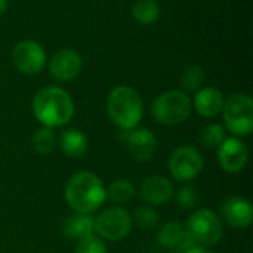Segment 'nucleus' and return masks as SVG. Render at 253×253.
<instances>
[{
  "label": "nucleus",
  "mask_w": 253,
  "mask_h": 253,
  "mask_svg": "<svg viewBox=\"0 0 253 253\" xmlns=\"http://www.w3.org/2000/svg\"><path fill=\"white\" fill-rule=\"evenodd\" d=\"M64 196L73 212L83 215L96 212L107 200L102 179L89 170L74 173L65 184Z\"/></svg>",
  "instance_id": "f257e3e1"
},
{
  "label": "nucleus",
  "mask_w": 253,
  "mask_h": 253,
  "mask_svg": "<svg viewBox=\"0 0 253 253\" xmlns=\"http://www.w3.org/2000/svg\"><path fill=\"white\" fill-rule=\"evenodd\" d=\"M33 113L44 127L55 129L67 125L74 114V102L67 90L58 86H44L34 95Z\"/></svg>",
  "instance_id": "f03ea898"
},
{
  "label": "nucleus",
  "mask_w": 253,
  "mask_h": 253,
  "mask_svg": "<svg viewBox=\"0 0 253 253\" xmlns=\"http://www.w3.org/2000/svg\"><path fill=\"white\" fill-rule=\"evenodd\" d=\"M107 114L122 130L138 127L144 117V101L132 86H116L107 98Z\"/></svg>",
  "instance_id": "7ed1b4c3"
},
{
  "label": "nucleus",
  "mask_w": 253,
  "mask_h": 253,
  "mask_svg": "<svg viewBox=\"0 0 253 253\" xmlns=\"http://www.w3.org/2000/svg\"><path fill=\"white\" fill-rule=\"evenodd\" d=\"M193 110V101L184 90L173 89L160 93L151 104L154 120L163 126H178L184 123Z\"/></svg>",
  "instance_id": "20e7f679"
},
{
  "label": "nucleus",
  "mask_w": 253,
  "mask_h": 253,
  "mask_svg": "<svg viewBox=\"0 0 253 253\" xmlns=\"http://www.w3.org/2000/svg\"><path fill=\"white\" fill-rule=\"evenodd\" d=\"M222 117L225 127L239 136H248L253 130V99L248 93H233L224 101Z\"/></svg>",
  "instance_id": "39448f33"
},
{
  "label": "nucleus",
  "mask_w": 253,
  "mask_h": 253,
  "mask_svg": "<svg viewBox=\"0 0 253 253\" xmlns=\"http://www.w3.org/2000/svg\"><path fill=\"white\" fill-rule=\"evenodd\" d=\"M132 215L122 206H113L102 211L95 218V234L102 240L120 242L132 231Z\"/></svg>",
  "instance_id": "423d86ee"
},
{
  "label": "nucleus",
  "mask_w": 253,
  "mask_h": 253,
  "mask_svg": "<svg viewBox=\"0 0 253 253\" xmlns=\"http://www.w3.org/2000/svg\"><path fill=\"white\" fill-rule=\"evenodd\" d=\"M187 231L200 246H215L224 236V227L221 218L211 209L196 211L187 222Z\"/></svg>",
  "instance_id": "0eeeda50"
},
{
  "label": "nucleus",
  "mask_w": 253,
  "mask_h": 253,
  "mask_svg": "<svg viewBox=\"0 0 253 253\" xmlns=\"http://www.w3.org/2000/svg\"><path fill=\"white\" fill-rule=\"evenodd\" d=\"M203 156L193 145L178 147L168 160V169L173 179L188 182L196 179L203 170Z\"/></svg>",
  "instance_id": "6e6552de"
},
{
  "label": "nucleus",
  "mask_w": 253,
  "mask_h": 253,
  "mask_svg": "<svg viewBox=\"0 0 253 253\" xmlns=\"http://www.w3.org/2000/svg\"><path fill=\"white\" fill-rule=\"evenodd\" d=\"M12 61L15 68L24 76L39 74L47 61L46 50L36 40H21L12 50Z\"/></svg>",
  "instance_id": "1a4fd4ad"
},
{
  "label": "nucleus",
  "mask_w": 253,
  "mask_h": 253,
  "mask_svg": "<svg viewBox=\"0 0 253 253\" xmlns=\"http://www.w3.org/2000/svg\"><path fill=\"white\" fill-rule=\"evenodd\" d=\"M216 150L218 163L221 169L227 173L242 172L249 162V148L237 136L225 138Z\"/></svg>",
  "instance_id": "9d476101"
},
{
  "label": "nucleus",
  "mask_w": 253,
  "mask_h": 253,
  "mask_svg": "<svg viewBox=\"0 0 253 253\" xmlns=\"http://www.w3.org/2000/svg\"><path fill=\"white\" fill-rule=\"evenodd\" d=\"M50 76L62 83L73 82L79 77L83 68V59L74 49H61L55 52L49 61Z\"/></svg>",
  "instance_id": "9b49d317"
},
{
  "label": "nucleus",
  "mask_w": 253,
  "mask_h": 253,
  "mask_svg": "<svg viewBox=\"0 0 253 253\" xmlns=\"http://www.w3.org/2000/svg\"><path fill=\"white\" fill-rule=\"evenodd\" d=\"M123 141L127 145L130 156L138 162H150L157 153V138L147 127H135L122 130Z\"/></svg>",
  "instance_id": "f8f14e48"
},
{
  "label": "nucleus",
  "mask_w": 253,
  "mask_h": 253,
  "mask_svg": "<svg viewBox=\"0 0 253 253\" xmlns=\"http://www.w3.org/2000/svg\"><path fill=\"white\" fill-rule=\"evenodd\" d=\"M222 219L234 228H248L253 222V208L249 200L240 196H230L221 203Z\"/></svg>",
  "instance_id": "ddd939ff"
},
{
  "label": "nucleus",
  "mask_w": 253,
  "mask_h": 253,
  "mask_svg": "<svg viewBox=\"0 0 253 253\" xmlns=\"http://www.w3.org/2000/svg\"><path fill=\"white\" fill-rule=\"evenodd\" d=\"M139 194L148 206H162L173 197L175 191L169 178L162 175H151L141 182Z\"/></svg>",
  "instance_id": "4468645a"
},
{
  "label": "nucleus",
  "mask_w": 253,
  "mask_h": 253,
  "mask_svg": "<svg viewBox=\"0 0 253 253\" xmlns=\"http://www.w3.org/2000/svg\"><path fill=\"white\" fill-rule=\"evenodd\" d=\"M157 242L165 249L173 251L176 253H184L190 248L196 246V242L188 234L187 228L182 227L179 222H168L165 224L157 234Z\"/></svg>",
  "instance_id": "2eb2a0df"
},
{
  "label": "nucleus",
  "mask_w": 253,
  "mask_h": 253,
  "mask_svg": "<svg viewBox=\"0 0 253 253\" xmlns=\"http://www.w3.org/2000/svg\"><path fill=\"white\" fill-rule=\"evenodd\" d=\"M224 101H225V98H224L222 92L216 87L209 86V87H202L200 90L196 92L193 105L202 117L213 119L222 113Z\"/></svg>",
  "instance_id": "dca6fc26"
},
{
  "label": "nucleus",
  "mask_w": 253,
  "mask_h": 253,
  "mask_svg": "<svg viewBox=\"0 0 253 253\" xmlns=\"http://www.w3.org/2000/svg\"><path fill=\"white\" fill-rule=\"evenodd\" d=\"M61 231L70 240H80L89 234H95V218L90 215L73 213L64 219Z\"/></svg>",
  "instance_id": "f3484780"
},
{
  "label": "nucleus",
  "mask_w": 253,
  "mask_h": 253,
  "mask_svg": "<svg viewBox=\"0 0 253 253\" xmlns=\"http://www.w3.org/2000/svg\"><path fill=\"white\" fill-rule=\"evenodd\" d=\"M59 147L61 151L71 157V159H79L83 157L87 150H89V139L84 135V132L79 129H65L61 136H59Z\"/></svg>",
  "instance_id": "a211bd4d"
},
{
  "label": "nucleus",
  "mask_w": 253,
  "mask_h": 253,
  "mask_svg": "<svg viewBox=\"0 0 253 253\" xmlns=\"http://www.w3.org/2000/svg\"><path fill=\"white\" fill-rule=\"evenodd\" d=\"M130 15L139 25H153L160 18V4L157 0H135Z\"/></svg>",
  "instance_id": "6ab92c4d"
},
{
  "label": "nucleus",
  "mask_w": 253,
  "mask_h": 253,
  "mask_svg": "<svg viewBox=\"0 0 253 253\" xmlns=\"http://www.w3.org/2000/svg\"><path fill=\"white\" fill-rule=\"evenodd\" d=\"M105 193H107V200H111L116 205H125L130 202L132 197L135 196V187L129 179L119 178L105 188Z\"/></svg>",
  "instance_id": "aec40b11"
},
{
  "label": "nucleus",
  "mask_w": 253,
  "mask_h": 253,
  "mask_svg": "<svg viewBox=\"0 0 253 253\" xmlns=\"http://www.w3.org/2000/svg\"><path fill=\"white\" fill-rule=\"evenodd\" d=\"M205 80H206L205 70L200 65H190L182 71L179 83L185 93H196L203 87Z\"/></svg>",
  "instance_id": "412c9836"
},
{
  "label": "nucleus",
  "mask_w": 253,
  "mask_h": 253,
  "mask_svg": "<svg viewBox=\"0 0 253 253\" xmlns=\"http://www.w3.org/2000/svg\"><path fill=\"white\" fill-rule=\"evenodd\" d=\"M56 135L53 133L52 129L49 127H40L34 132L31 144H33V150L40 154V156H47L50 154L55 147H56Z\"/></svg>",
  "instance_id": "4be33fe9"
},
{
  "label": "nucleus",
  "mask_w": 253,
  "mask_h": 253,
  "mask_svg": "<svg viewBox=\"0 0 253 253\" xmlns=\"http://www.w3.org/2000/svg\"><path fill=\"white\" fill-rule=\"evenodd\" d=\"M225 129L222 125L219 123H212V125H208L202 129L200 132V144L208 148V150H216L225 139Z\"/></svg>",
  "instance_id": "5701e85b"
},
{
  "label": "nucleus",
  "mask_w": 253,
  "mask_h": 253,
  "mask_svg": "<svg viewBox=\"0 0 253 253\" xmlns=\"http://www.w3.org/2000/svg\"><path fill=\"white\" fill-rule=\"evenodd\" d=\"M159 221H160L159 213L148 205L136 208L133 215H132V222L144 231L154 230L159 225Z\"/></svg>",
  "instance_id": "b1692460"
},
{
  "label": "nucleus",
  "mask_w": 253,
  "mask_h": 253,
  "mask_svg": "<svg viewBox=\"0 0 253 253\" xmlns=\"http://www.w3.org/2000/svg\"><path fill=\"white\" fill-rule=\"evenodd\" d=\"M76 253H108V251L101 237H98L96 234H89L77 240Z\"/></svg>",
  "instance_id": "393cba45"
},
{
  "label": "nucleus",
  "mask_w": 253,
  "mask_h": 253,
  "mask_svg": "<svg viewBox=\"0 0 253 253\" xmlns=\"http://www.w3.org/2000/svg\"><path fill=\"white\" fill-rule=\"evenodd\" d=\"M176 203L181 209H193L199 203V193L191 185H184L176 193Z\"/></svg>",
  "instance_id": "a878e982"
},
{
  "label": "nucleus",
  "mask_w": 253,
  "mask_h": 253,
  "mask_svg": "<svg viewBox=\"0 0 253 253\" xmlns=\"http://www.w3.org/2000/svg\"><path fill=\"white\" fill-rule=\"evenodd\" d=\"M184 253H213L209 248H206V246H200V245H196V246H193V248H190L188 251H185Z\"/></svg>",
  "instance_id": "bb28decb"
},
{
  "label": "nucleus",
  "mask_w": 253,
  "mask_h": 253,
  "mask_svg": "<svg viewBox=\"0 0 253 253\" xmlns=\"http://www.w3.org/2000/svg\"><path fill=\"white\" fill-rule=\"evenodd\" d=\"M7 9V0H0V16L6 12Z\"/></svg>",
  "instance_id": "cd10ccee"
}]
</instances>
